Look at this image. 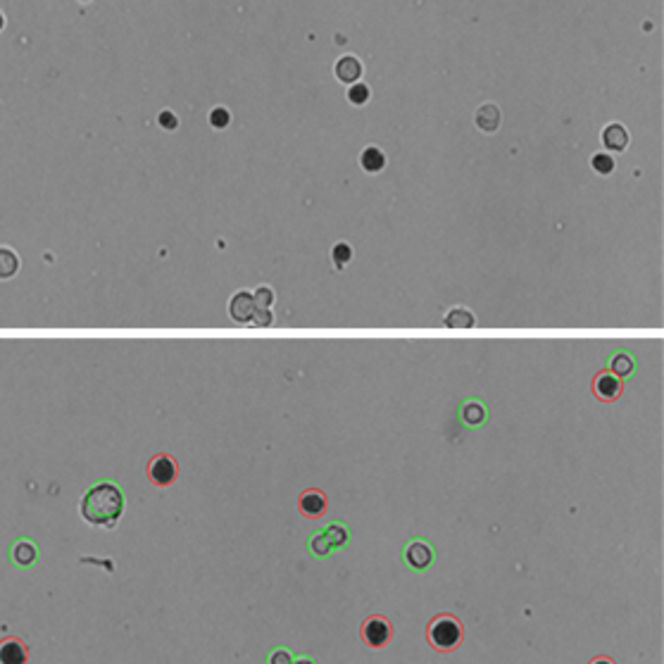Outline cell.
I'll return each instance as SVG.
<instances>
[{
	"mask_svg": "<svg viewBox=\"0 0 664 664\" xmlns=\"http://www.w3.org/2000/svg\"><path fill=\"white\" fill-rule=\"evenodd\" d=\"M360 165H362L364 172L376 174L386 167V155H383L379 148H367V151L360 155Z\"/></svg>",
	"mask_w": 664,
	"mask_h": 664,
	"instance_id": "cell-18",
	"label": "cell"
},
{
	"mask_svg": "<svg viewBox=\"0 0 664 664\" xmlns=\"http://www.w3.org/2000/svg\"><path fill=\"white\" fill-rule=\"evenodd\" d=\"M229 317L238 324H252L257 317V303L250 291H238L229 303Z\"/></svg>",
	"mask_w": 664,
	"mask_h": 664,
	"instance_id": "cell-7",
	"label": "cell"
},
{
	"mask_svg": "<svg viewBox=\"0 0 664 664\" xmlns=\"http://www.w3.org/2000/svg\"><path fill=\"white\" fill-rule=\"evenodd\" d=\"M360 74H362V64H360V60H357V57L346 55V57H341V60L336 62V76H338V81H343V83H355L357 79H360Z\"/></svg>",
	"mask_w": 664,
	"mask_h": 664,
	"instance_id": "cell-13",
	"label": "cell"
},
{
	"mask_svg": "<svg viewBox=\"0 0 664 664\" xmlns=\"http://www.w3.org/2000/svg\"><path fill=\"white\" fill-rule=\"evenodd\" d=\"M588 664H615V660H610V657H595V660Z\"/></svg>",
	"mask_w": 664,
	"mask_h": 664,
	"instance_id": "cell-28",
	"label": "cell"
},
{
	"mask_svg": "<svg viewBox=\"0 0 664 664\" xmlns=\"http://www.w3.org/2000/svg\"><path fill=\"white\" fill-rule=\"evenodd\" d=\"M267 664H293V655L286 648H276L267 655Z\"/></svg>",
	"mask_w": 664,
	"mask_h": 664,
	"instance_id": "cell-26",
	"label": "cell"
},
{
	"mask_svg": "<svg viewBox=\"0 0 664 664\" xmlns=\"http://www.w3.org/2000/svg\"><path fill=\"white\" fill-rule=\"evenodd\" d=\"M229 122H231V115H229V110H226V107H214L212 112H210V124H212L214 129L229 127Z\"/></svg>",
	"mask_w": 664,
	"mask_h": 664,
	"instance_id": "cell-25",
	"label": "cell"
},
{
	"mask_svg": "<svg viewBox=\"0 0 664 664\" xmlns=\"http://www.w3.org/2000/svg\"><path fill=\"white\" fill-rule=\"evenodd\" d=\"M390 636H393V627H390V622L381 615L369 617V619L362 624V641L367 643L369 648L388 646Z\"/></svg>",
	"mask_w": 664,
	"mask_h": 664,
	"instance_id": "cell-5",
	"label": "cell"
},
{
	"mask_svg": "<svg viewBox=\"0 0 664 664\" xmlns=\"http://www.w3.org/2000/svg\"><path fill=\"white\" fill-rule=\"evenodd\" d=\"M348 100L353 103V105H364V103L369 100V86H364V83H353V86L348 88Z\"/></svg>",
	"mask_w": 664,
	"mask_h": 664,
	"instance_id": "cell-23",
	"label": "cell"
},
{
	"mask_svg": "<svg viewBox=\"0 0 664 664\" xmlns=\"http://www.w3.org/2000/svg\"><path fill=\"white\" fill-rule=\"evenodd\" d=\"M146 472H148L151 484L160 486V488H167V486H172L174 481H177L179 465H177V460H172L169 455L160 453V455H155L151 462H148V470Z\"/></svg>",
	"mask_w": 664,
	"mask_h": 664,
	"instance_id": "cell-3",
	"label": "cell"
},
{
	"mask_svg": "<svg viewBox=\"0 0 664 664\" xmlns=\"http://www.w3.org/2000/svg\"><path fill=\"white\" fill-rule=\"evenodd\" d=\"M124 505H127V500H124L122 486L117 484V481L100 479L83 493L79 512L91 526L112 529L122 519V514H124Z\"/></svg>",
	"mask_w": 664,
	"mask_h": 664,
	"instance_id": "cell-1",
	"label": "cell"
},
{
	"mask_svg": "<svg viewBox=\"0 0 664 664\" xmlns=\"http://www.w3.org/2000/svg\"><path fill=\"white\" fill-rule=\"evenodd\" d=\"M610 372L615 376H619V379H624V376H631L636 372V357L631 353H624V350H619V353H615L610 357Z\"/></svg>",
	"mask_w": 664,
	"mask_h": 664,
	"instance_id": "cell-14",
	"label": "cell"
},
{
	"mask_svg": "<svg viewBox=\"0 0 664 664\" xmlns=\"http://www.w3.org/2000/svg\"><path fill=\"white\" fill-rule=\"evenodd\" d=\"M0 29H3V15H0Z\"/></svg>",
	"mask_w": 664,
	"mask_h": 664,
	"instance_id": "cell-30",
	"label": "cell"
},
{
	"mask_svg": "<svg viewBox=\"0 0 664 664\" xmlns=\"http://www.w3.org/2000/svg\"><path fill=\"white\" fill-rule=\"evenodd\" d=\"M10 562L15 564L17 569L36 567V562H38V545L31 538H27V536L12 540V545H10Z\"/></svg>",
	"mask_w": 664,
	"mask_h": 664,
	"instance_id": "cell-6",
	"label": "cell"
},
{
	"mask_svg": "<svg viewBox=\"0 0 664 664\" xmlns=\"http://www.w3.org/2000/svg\"><path fill=\"white\" fill-rule=\"evenodd\" d=\"M477 127L481 129V132H498V127H500V110L493 105V103H486V105L479 107Z\"/></svg>",
	"mask_w": 664,
	"mask_h": 664,
	"instance_id": "cell-15",
	"label": "cell"
},
{
	"mask_svg": "<svg viewBox=\"0 0 664 664\" xmlns=\"http://www.w3.org/2000/svg\"><path fill=\"white\" fill-rule=\"evenodd\" d=\"M293 664H315L312 660H298V662H293Z\"/></svg>",
	"mask_w": 664,
	"mask_h": 664,
	"instance_id": "cell-29",
	"label": "cell"
},
{
	"mask_svg": "<svg viewBox=\"0 0 664 664\" xmlns=\"http://www.w3.org/2000/svg\"><path fill=\"white\" fill-rule=\"evenodd\" d=\"M252 298H255V303H257V310H272V305H274V291H272L269 286L255 289L252 291Z\"/></svg>",
	"mask_w": 664,
	"mask_h": 664,
	"instance_id": "cell-21",
	"label": "cell"
},
{
	"mask_svg": "<svg viewBox=\"0 0 664 664\" xmlns=\"http://www.w3.org/2000/svg\"><path fill=\"white\" fill-rule=\"evenodd\" d=\"M160 124H162V129H167V132H174V129L179 127V120H177V115H172V112H162Z\"/></svg>",
	"mask_w": 664,
	"mask_h": 664,
	"instance_id": "cell-27",
	"label": "cell"
},
{
	"mask_svg": "<svg viewBox=\"0 0 664 664\" xmlns=\"http://www.w3.org/2000/svg\"><path fill=\"white\" fill-rule=\"evenodd\" d=\"M602 143H605V148H610V151H615V153L627 151V146H629L627 129H624L622 124H617V122L615 124H607L602 132Z\"/></svg>",
	"mask_w": 664,
	"mask_h": 664,
	"instance_id": "cell-12",
	"label": "cell"
},
{
	"mask_svg": "<svg viewBox=\"0 0 664 664\" xmlns=\"http://www.w3.org/2000/svg\"><path fill=\"white\" fill-rule=\"evenodd\" d=\"M324 531H327V536H329V540H331V545H334V550H336V548H346V545H348L350 533H348V529H346V526H343L341 522L331 524L329 529H324Z\"/></svg>",
	"mask_w": 664,
	"mask_h": 664,
	"instance_id": "cell-20",
	"label": "cell"
},
{
	"mask_svg": "<svg viewBox=\"0 0 664 664\" xmlns=\"http://www.w3.org/2000/svg\"><path fill=\"white\" fill-rule=\"evenodd\" d=\"M460 419L465 421V426L470 429H479L484 421L488 419V409L481 400H465L460 405Z\"/></svg>",
	"mask_w": 664,
	"mask_h": 664,
	"instance_id": "cell-11",
	"label": "cell"
},
{
	"mask_svg": "<svg viewBox=\"0 0 664 664\" xmlns=\"http://www.w3.org/2000/svg\"><path fill=\"white\" fill-rule=\"evenodd\" d=\"M0 664H29V646L17 636L0 638Z\"/></svg>",
	"mask_w": 664,
	"mask_h": 664,
	"instance_id": "cell-8",
	"label": "cell"
},
{
	"mask_svg": "<svg viewBox=\"0 0 664 664\" xmlns=\"http://www.w3.org/2000/svg\"><path fill=\"white\" fill-rule=\"evenodd\" d=\"M590 165H593L598 174H610L612 169H615V160H612V155H607V153H598V155H593Z\"/></svg>",
	"mask_w": 664,
	"mask_h": 664,
	"instance_id": "cell-24",
	"label": "cell"
},
{
	"mask_svg": "<svg viewBox=\"0 0 664 664\" xmlns=\"http://www.w3.org/2000/svg\"><path fill=\"white\" fill-rule=\"evenodd\" d=\"M308 548L315 557H327L331 550H334V545H331V540L327 536V531H317L312 533L310 540H308Z\"/></svg>",
	"mask_w": 664,
	"mask_h": 664,
	"instance_id": "cell-19",
	"label": "cell"
},
{
	"mask_svg": "<svg viewBox=\"0 0 664 664\" xmlns=\"http://www.w3.org/2000/svg\"><path fill=\"white\" fill-rule=\"evenodd\" d=\"M443 324L450 329H472L477 324V319H474V315L467 308H453L445 315V319H443Z\"/></svg>",
	"mask_w": 664,
	"mask_h": 664,
	"instance_id": "cell-17",
	"label": "cell"
},
{
	"mask_svg": "<svg viewBox=\"0 0 664 664\" xmlns=\"http://www.w3.org/2000/svg\"><path fill=\"white\" fill-rule=\"evenodd\" d=\"M402 559H405L407 567L414 569V571H424V569H429V567H431V562H433V548H431V543H429V540H424V538L409 540V543L405 545V550H402Z\"/></svg>",
	"mask_w": 664,
	"mask_h": 664,
	"instance_id": "cell-4",
	"label": "cell"
},
{
	"mask_svg": "<svg viewBox=\"0 0 664 664\" xmlns=\"http://www.w3.org/2000/svg\"><path fill=\"white\" fill-rule=\"evenodd\" d=\"M426 641L431 643L433 650L438 653H453L465 641V627L458 617L453 615H438L433 617L431 624L426 627Z\"/></svg>",
	"mask_w": 664,
	"mask_h": 664,
	"instance_id": "cell-2",
	"label": "cell"
},
{
	"mask_svg": "<svg viewBox=\"0 0 664 664\" xmlns=\"http://www.w3.org/2000/svg\"><path fill=\"white\" fill-rule=\"evenodd\" d=\"M331 257H334V264L336 269H343L350 260H353V248H350L348 243H338L334 245V252H331Z\"/></svg>",
	"mask_w": 664,
	"mask_h": 664,
	"instance_id": "cell-22",
	"label": "cell"
},
{
	"mask_svg": "<svg viewBox=\"0 0 664 664\" xmlns=\"http://www.w3.org/2000/svg\"><path fill=\"white\" fill-rule=\"evenodd\" d=\"M327 507H329V500L319 488H308V491H303L301 498H298V510L310 519L322 517V514L327 512Z\"/></svg>",
	"mask_w": 664,
	"mask_h": 664,
	"instance_id": "cell-10",
	"label": "cell"
},
{
	"mask_svg": "<svg viewBox=\"0 0 664 664\" xmlns=\"http://www.w3.org/2000/svg\"><path fill=\"white\" fill-rule=\"evenodd\" d=\"M19 272V255L8 245H0V281H8Z\"/></svg>",
	"mask_w": 664,
	"mask_h": 664,
	"instance_id": "cell-16",
	"label": "cell"
},
{
	"mask_svg": "<svg viewBox=\"0 0 664 664\" xmlns=\"http://www.w3.org/2000/svg\"><path fill=\"white\" fill-rule=\"evenodd\" d=\"M622 379L619 376H615L612 372H598L595 379H593V395L598 400L602 402H612L617 400L622 395Z\"/></svg>",
	"mask_w": 664,
	"mask_h": 664,
	"instance_id": "cell-9",
	"label": "cell"
}]
</instances>
